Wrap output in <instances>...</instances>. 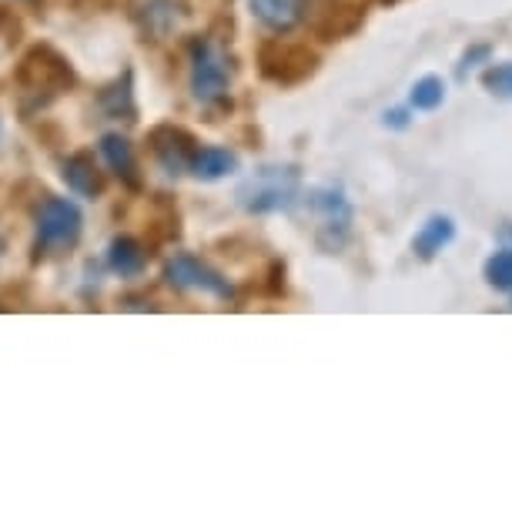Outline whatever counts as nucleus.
I'll list each match as a JSON object with an SVG mask.
<instances>
[{
	"instance_id": "f257e3e1",
	"label": "nucleus",
	"mask_w": 512,
	"mask_h": 512,
	"mask_svg": "<svg viewBox=\"0 0 512 512\" xmlns=\"http://www.w3.org/2000/svg\"><path fill=\"white\" fill-rule=\"evenodd\" d=\"M302 198V175L295 164H265L251 171L235 191V201L248 215H272V211H292Z\"/></svg>"
},
{
	"instance_id": "f03ea898",
	"label": "nucleus",
	"mask_w": 512,
	"mask_h": 512,
	"mask_svg": "<svg viewBox=\"0 0 512 512\" xmlns=\"http://www.w3.org/2000/svg\"><path fill=\"white\" fill-rule=\"evenodd\" d=\"M305 205L308 211L315 215V245L335 255L349 245L352 238V221H355V211H352V201L338 185H318V188H308L305 195Z\"/></svg>"
},
{
	"instance_id": "7ed1b4c3",
	"label": "nucleus",
	"mask_w": 512,
	"mask_h": 512,
	"mask_svg": "<svg viewBox=\"0 0 512 512\" xmlns=\"http://www.w3.org/2000/svg\"><path fill=\"white\" fill-rule=\"evenodd\" d=\"M188 61H191V98L205 108H215L228 98L231 91V64L228 57L221 54V47H215L208 37H195L188 47Z\"/></svg>"
},
{
	"instance_id": "20e7f679",
	"label": "nucleus",
	"mask_w": 512,
	"mask_h": 512,
	"mask_svg": "<svg viewBox=\"0 0 512 512\" xmlns=\"http://www.w3.org/2000/svg\"><path fill=\"white\" fill-rule=\"evenodd\" d=\"M37 235H34V255L47 258L57 255V251H67L77 245L84 231V215L74 201L67 198H47L41 208H37Z\"/></svg>"
},
{
	"instance_id": "39448f33",
	"label": "nucleus",
	"mask_w": 512,
	"mask_h": 512,
	"mask_svg": "<svg viewBox=\"0 0 512 512\" xmlns=\"http://www.w3.org/2000/svg\"><path fill=\"white\" fill-rule=\"evenodd\" d=\"M258 64H262V74L275 84H298L305 77L315 74L318 57L315 51H308L305 44H282V41H268L262 44V54H258Z\"/></svg>"
},
{
	"instance_id": "423d86ee",
	"label": "nucleus",
	"mask_w": 512,
	"mask_h": 512,
	"mask_svg": "<svg viewBox=\"0 0 512 512\" xmlns=\"http://www.w3.org/2000/svg\"><path fill=\"white\" fill-rule=\"evenodd\" d=\"M168 282L175 288H188V292H201V295H215V298H231L228 278L215 272L208 262H201L198 255H188V251H181L168 262Z\"/></svg>"
},
{
	"instance_id": "0eeeda50",
	"label": "nucleus",
	"mask_w": 512,
	"mask_h": 512,
	"mask_svg": "<svg viewBox=\"0 0 512 512\" xmlns=\"http://www.w3.org/2000/svg\"><path fill=\"white\" fill-rule=\"evenodd\" d=\"M151 151L154 161L164 168V175H185L191 171V161L198 154V141L191 138L185 128H175V124H161V128L151 131Z\"/></svg>"
},
{
	"instance_id": "6e6552de",
	"label": "nucleus",
	"mask_w": 512,
	"mask_h": 512,
	"mask_svg": "<svg viewBox=\"0 0 512 512\" xmlns=\"http://www.w3.org/2000/svg\"><path fill=\"white\" fill-rule=\"evenodd\" d=\"M21 84H24V91H31V94H41V88L44 94H61V88L71 84V67H67L51 47H34V51L24 57Z\"/></svg>"
},
{
	"instance_id": "1a4fd4ad",
	"label": "nucleus",
	"mask_w": 512,
	"mask_h": 512,
	"mask_svg": "<svg viewBox=\"0 0 512 512\" xmlns=\"http://www.w3.org/2000/svg\"><path fill=\"white\" fill-rule=\"evenodd\" d=\"M248 7L268 31L288 34L305 21L308 0H248Z\"/></svg>"
},
{
	"instance_id": "9d476101",
	"label": "nucleus",
	"mask_w": 512,
	"mask_h": 512,
	"mask_svg": "<svg viewBox=\"0 0 512 512\" xmlns=\"http://www.w3.org/2000/svg\"><path fill=\"white\" fill-rule=\"evenodd\" d=\"M452 241H456V221L449 215H429L425 225L415 231L412 251H415V258H422V262H432L439 251H446L452 245Z\"/></svg>"
},
{
	"instance_id": "9b49d317",
	"label": "nucleus",
	"mask_w": 512,
	"mask_h": 512,
	"mask_svg": "<svg viewBox=\"0 0 512 512\" xmlns=\"http://www.w3.org/2000/svg\"><path fill=\"white\" fill-rule=\"evenodd\" d=\"M64 181H67V188L81 198H98L104 191L101 168H98V161H94L91 151H77L64 161Z\"/></svg>"
},
{
	"instance_id": "f8f14e48",
	"label": "nucleus",
	"mask_w": 512,
	"mask_h": 512,
	"mask_svg": "<svg viewBox=\"0 0 512 512\" xmlns=\"http://www.w3.org/2000/svg\"><path fill=\"white\" fill-rule=\"evenodd\" d=\"M148 265V255H144L141 241H134L131 235H118L108 245V268L121 278H138Z\"/></svg>"
},
{
	"instance_id": "ddd939ff",
	"label": "nucleus",
	"mask_w": 512,
	"mask_h": 512,
	"mask_svg": "<svg viewBox=\"0 0 512 512\" xmlns=\"http://www.w3.org/2000/svg\"><path fill=\"white\" fill-rule=\"evenodd\" d=\"M191 171H195L201 181H221L238 171V154L228 148H218V144H205V148H198L195 161H191Z\"/></svg>"
},
{
	"instance_id": "4468645a",
	"label": "nucleus",
	"mask_w": 512,
	"mask_h": 512,
	"mask_svg": "<svg viewBox=\"0 0 512 512\" xmlns=\"http://www.w3.org/2000/svg\"><path fill=\"white\" fill-rule=\"evenodd\" d=\"M101 154H104V161H108V168L114 171V175L128 181L131 188L138 185V181H141L138 178V158H134L128 138H121V134H104Z\"/></svg>"
},
{
	"instance_id": "2eb2a0df",
	"label": "nucleus",
	"mask_w": 512,
	"mask_h": 512,
	"mask_svg": "<svg viewBox=\"0 0 512 512\" xmlns=\"http://www.w3.org/2000/svg\"><path fill=\"white\" fill-rule=\"evenodd\" d=\"M446 101V81L436 74H425L409 88V104L415 111H436Z\"/></svg>"
},
{
	"instance_id": "dca6fc26",
	"label": "nucleus",
	"mask_w": 512,
	"mask_h": 512,
	"mask_svg": "<svg viewBox=\"0 0 512 512\" xmlns=\"http://www.w3.org/2000/svg\"><path fill=\"white\" fill-rule=\"evenodd\" d=\"M144 24H148V31L158 34V37L171 34L181 24L178 4H175V0H151L148 11H144Z\"/></svg>"
},
{
	"instance_id": "f3484780",
	"label": "nucleus",
	"mask_w": 512,
	"mask_h": 512,
	"mask_svg": "<svg viewBox=\"0 0 512 512\" xmlns=\"http://www.w3.org/2000/svg\"><path fill=\"white\" fill-rule=\"evenodd\" d=\"M482 278L499 288V292H512V248H502L496 255L486 258V265H482Z\"/></svg>"
},
{
	"instance_id": "a211bd4d",
	"label": "nucleus",
	"mask_w": 512,
	"mask_h": 512,
	"mask_svg": "<svg viewBox=\"0 0 512 512\" xmlns=\"http://www.w3.org/2000/svg\"><path fill=\"white\" fill-rule=\"evenodd\" d=\"M101 108L111 114V118H121V114H134V94H131V81H114L108 91L101 94Z\"/></svg>"
},
{
	"instance_id": "6ab92c4d",
	"label": "nucleus",
	"mask_w": 512,
	"mask_h": 512,
	"mask_svg": "<svg viewBox=\"0 0 512 512\" xmlns=\"http://www.w3.org/2000/svg\"><path fill=\"white\" fill-rule=\"evenodd\" d=\"M482 88L496 98H512V61H502V64H489L482 71Z\"/></svg>"
},
{
	"instance_id": "aec40b11",
	"label": "nucleus",
	"mask_w": 512,
	"mask_h": 512,
	"mask_svg": "<svg viewBox=\"0 0 512 512\" xmlns=\"http://www.w3.org/2000/svg\"><path fill=\"white\" fill-rule=\"evenodd\" d=\"M489 57H492V47L489 44H472L469 51L462 54V61H459V77H466L472 67L489 64Z\"/></svg>"
},
{
	"instance_id": "412c9836",
	"label": "nucleus",
	"mask_w": 512,
	"mask_h": 512,
	"mask_svg": "<svg viewBox=\"0 0 512 512\" xmlns=\"http://www.w3.org/2000/svg\"><path fill=\"white\" fill-rule=\"evenodd\" d=\"M382 121H385V128H409V108H392V111H385L382 114Z\"/></svg>"
},
{
	"instance_id": "4be33fe9",
	"label": "nucleus",
	"mask_w": 512,
	"mask_h": 512,
	"mask_svg": "<svg viewBox=\"0 0 512 512\" xmlns=\"http://www.w3.org/2000/svg\"><path fill=\"white\" fill-rule=\"evenodd\" d=\"M0 255H4V238H0Z\"/></svg>"
}]
</instances>
